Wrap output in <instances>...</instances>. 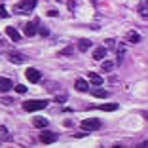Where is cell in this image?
<instances>
[{"instance_id":"obj_1","label":"cell","mask_w":148,"mask_h":148,"mask_svg":"<svg viewBox=\"0 0 148 148\" xmlns=\"http://www.w3.org/2000/svg\"><path fill=\"white\" fill-rule=\"evenodd\" d=\"M46 106H48V101H25L23 103V110H27V112H38Z\"/></svg>"},{"instance_id":"obj_2","label":"cell","mask_w":148,"mask_h":148,"mask_svg":"<svg viewBox=\"0 0 148 148\" xmlns=\"http://www.w3.org/2000/svg\"><path fill=\"white\" fill-rule=\"evenodd\" d=\"M36 0H19L17 6H15V12L17 13H31L32 10L36 8Z\"/></svg>"},{"instance_id":"obj_3","label":"cell","mask_w":148,"mask_h":148,"mask_svg":"<svg viewBox=\"0 0 148 148\" xmlns=\"http://www.w3.org/2000/svg\"><path fill=\"white\" fill-rule=\"evenodd\" d=\"M101 120H97V118H87V120H84L82 122V129L87 131V133H91V131H97L101 129Z\"/></svg>"},{"instance_id":"obj_4","label":"cell","mask_w":148,"mask_h":148,"mask_svg":"<svg viewBox=\"0 0 148 148\" xmlns=\"http://www.w3.org/2000/svg\"><path fill=\"white\" fill-rule=\"evenodd\" d=\"M25 76H27V80H29V82H32V84H36V82H40V80H42V72H40L38 69H29L25 72Z\"/></svg>"},{"instance_id":"obj_5","label":"cell","mask_w":148,"mask_h":148,"mask_svg":"<svg viewBox=\"0 0 148 148\" xmlns=\"http://www.w3.org/2000/svg\"><path fill=\"white\" fill-rule=\"evenodd\" d=\"M57 139H59V135H57V133H51V131H42V135H40V140H42L44 144H51V143H55Z\"/></svg>"},{"instance_id":"obj_6","label":"cell","mask_w":148,"mask_h":148,"mask_svg":"<svg viewBox=\"0 0 148 148\" xmlns=\"http://www.w3.org/2000/svg\"><path fill=\"white\" fill-rule=\"evenodd\" d=\"M36 32H38V19H34V21H29L25 25V34L27 36H34Z\"/></svg>"},{"instance_id":"obj_7","label":"cell","mask_w":148,"mask_h":148,"mask_svg":"<svg viewBox=\"0 0 148 148\" xmlns=\"http://www.w3.org/2000/svg\"><path fill=\"white\" fill-rule=\"evenodd\" d=\"M8 59H10L12 63H15V65H23V63H25V57H23L19 51H12V53L8 55Z\"/></svg>"},{"instance_id":"obj_8","label":"cell","mask_w":148,"mask_h":148,"mask_svg":"<svg viewBox=\"0 0 148 148\" xmlns=\"http://www.w3.org/2000/svg\"><path fill=\"white\" fill-rule=\"evenodd\" d=\"M12 87H13V82H12V80H10V78H2V76H0V91L6 93V91H10Z\"/></svg>"},{"instance_id":"obj_9","label":"cell","mask_w":148,"mask_h":148,"mask_svg":"<svg viewBox=\"0 0 148 148\" xmlns=\"http://www.w3.org/2000/svg\"><path fill=\"white\" fill-rule=\"evenodd\" d=\"M139 15L143 19H148V0H140V4H139Z\"/></svg>"},{"instance_id":"obj_10","label":"cell","mask_w":148,"mask_h":148,"mask_svg":"<svg viewBox=\"0 0 148 148\" xmlns=\"http://www.w3.org/2000/svg\"><path fill=\"white\" fill-rule=\"evenodd\" d=\"M74 87H76L78 91H89V84H87L84 78H78V80H76V82H74Z\"/></svg>"},{"instance_id":"obj_11","label":"cell","mask_w":148,"mask_h":148,"mask_svg":"<svg viewBox=\"0 0 148 148\" xmlns=\"http://www.w3.org/2000/svg\"><path fill=\"white\" fill-rule=\"evenodd\" d=\"M32 123H34V127H40V129H46L49 122L46 120V118H42V116H34V120H32Z\"/></svg>"},{"instance_id":"obj_12","label":"cell","mask_w":148,"mask_h":148,"mask_svg":"<svg viewBox=\"0 0 148 148\" xmlns=\"http://www.w3.org/2000/svg\"><path fill=\"white\" fill-rule=\"evenodd\" d=\"M89 46H91V40H87V38H80L78 40V51L86 53L87 49H89Z\"/></svg>"},{"instance_id":"obj_13","label":"cell","mask_w":148,"mask_h":148,"mask_svg":"<svg viewBox=\"0 0 148 148\" xmlns=\"http://www.w3.org/2000/svg\"><path fill=\"white\" fill-rule=\"evenodd\" d=\"M125 40H127V42H131V44H139L140 42V34H139V32H135V31H129L125 34Z\"/></svg>"},{"instance_id":"obj_14","label":"cell","mask_w":148,"mask_h":148,"mask_svg":"<svg viewBox=\"0 0 148 148\" xmlns=\"http://www.w3.org/2000/svg\"><path fill=\"white\" fill-rule=\"evenodd\" d=\"M6 34H8L10 40H13V42H19V40H21V34H19L13 27H8V29H6Z\"/></svg>"},{"instance_id":"obj_15","label":"cell","mask_w":148,"mask_h":148,"mask_svg":"<svg viewBox=\"0 0 148 148\" xmlns=\"http://www.w3.org/2000/svg\"><path fill=\"white\" fill-rule=\"evenodd\" d=\"M106 48H97L95 51H93V59H95V61H103V59H105L106 57Z\"/></svg>"},{"instance_id":"obj_16","label":"cell","mask_w":148,"mask_h":148,"mask_svg":"<svg viewBox=\"0 0 148 148\" xmlns=\"http://www.w3.org/2000/svg\"><path fill=\"white\" fill-rule=\"evenodd\" d=\"M91 95L97 97V99H108V97H110V91H106V89H101V87H99V89H93Z\"/></svg>"},{"instance_id":"obj_17","label":"cell","mask_w":148,"mask_h":148,"mask_svg":"<svg viewBox=\"0 0 148 148\" xmlns=\"http://www.w3.org/2000/svg\"><path fill=\"white\" fill-rule=\"evenodd\" d=\"M99 110H103V112H114V110H118V105L116 103H105V105H101Z\"/></svg>"},{"instance_id":"obj_18","label":"cell","mask_w":148,"mask_h":148,"mask_svg":"<svg viewBox=\"0 0 148 148\" xmlns=\"http://www.w3.org/2000/svg\"><path fill=\"white\" fill-rule=\"evenodd\" d=\"M87 76H89V82H93L95 86H101V84H103V76H99L97 72H89Z\"/></svg>"},{"instance_id":"obj_19","label":"cell","mask_w":148,"mask_h":148,"mask_svg":"<svg viewBox=\"0 0 148 148\" xmlns=\"http://www.w3.org/2000/svg\"><path fill=\"white\" fill-rule=\"evenodd\" d=\"M0 139H2V140H10V139H12V135L8 133V127H6V125H0Z\"/></svg>"},{"instance_id":"obj_20","label":"cell","mask_w":148,"mask_h":148,"mask_svg":"<svg viewBox=\"0 0 148 148\" xmlns=\"http://www.w3.org/2000/svg\"><path fill=\"white\" fill-rule=\"evenodd\" d=\"M112 69H114V63H112V61H106V59H103V66H101V70H105V72H110Z\"/></svg>"},{"instance_id":"obj_21","label":"cell","mask_w":148,"mask_h":148,"mask_svg":"<svg viewBox=\"0 0 148 148\" xmlns=\"http://www.w3.org/2000/svg\"><path fill=\"white\" fill-rule=\"evenodd\" d=\"M74 53V48L72 46H66L65 49H61V51H59V55H63V57H70Z\"/></svg>"},{"instance_id":"obj_22","label":"cell","mask_w":148,"mask_h":148,"mask_svg":"<svg viewBox=\"0 0 148 148\" xmlns=\"http://www.w3.org/2000/svg\"><path fill=\"white\" fill-rule=\"evenodd\" d=\"M13 87H15V91L21 93V95H23V93H27V87H25V86H21V84H17V86H13Z\"/></svg>"},{"instance_id":"obj_23","label":"cell","mask_w":148,"mask_h":148,"mask_svg":"<svg viewBox=\"0 0 148 148\" xmlns=\"http://www.w3.org/2000/svg\"><path fill=\"white\" fill-rule=\"evenodd\" d=\"M8 15H10V13L6 12V8H4V6H0V19H6Z\"/></svg>"},{"instance_id":"obj_24","label":"cell","mask_w":148,"mask_h":148,"mask_svg":"<svg viewBox=\"0 0 148 148\" xmlns=\"http://www.w3.org/2000/svg\"><path fill=\"white\" fill-rule=\"evenodd\" d=\"M66 6H69V10H70V12H74V8H76L78 4H76L74 0H69V2H66Z\"/></svg>"},{"instance_id":"obj_25","label":"cell","mask_w":148,"mask_h":148,"mask_svg":"<svg viewBox=\"0 0 148 148\" xmlns=\"http://www.w3.org/2000/svg\"><path fill=\"white\" fill-rule=\"evenodd\" d=\"M55 101L63 105V103H66V95H57V97H55Z\"/></svg>"},{"instance_id":"obj_26","label":"cell","mask_w":148,"mask_h":148,"mask_svg":"<svg viewBox=\"0 0 148 148\" xmlns=\"http://www.w3.org/2000/svg\"><path fill=\"white\" fill-rule=\"evenodd\" d=\"M38 32H40L42 36H48V34H49V31L46 29V27H40V29H38Z\"/></svg>"},{"instance_id":"obj_27","label":"cell","mask_w":148,"mask_h":148,"mask_svg":"<svg viewBox=\"0 0 148 148\" xmlns=\"http://www.w3.org/2000/svg\"><path fill=\"white\" fill-rule=\"evenodd\" d=\"M12 101L13 99H10V97H4V99H2V103H4V105H12Z\"/></svg>"},{"instance_id":"obj_28","label":"cell","mask_w":148,"mask_h":148,"mask_svg":"<svg viewBox=\"0 0 148 148\" xmlns=\"http://www.w3.org/2000/svg\"><path fill=\"white\" fill-rule=\"evenodd\" d=\"M48 15H49V17H55L57 12H55V10H51V12H48Z\"/></svg>"},{"instance_id":"obj_29","label":"cell","mask_w":148,"mask_h":148,"mask_svg":"<svg viewBox=\"0 0 148 148\" xmlns=\"http://www.w3.org/2000/svg\"><path fill=\"white\" fill-rule=\"evenodd\" d=\"M139 146H140V148H144V146H148V140H144V143H140V144H139Z\"/></svg>"},{"instance_id":"obj_30","label":"cell","mask_w":148,"mask_h":148,"mask_svg":"<svg viewBox=\"0 0 148 148\" xmlns=\"http://www.w3.org/2000/svg\"><path fill=\"white\" fill-rule=\"evenodd\" d=\"M143 116H144V120L148 122V112H143Z\"/></svg>"},{"instance_id":"obj_31","label":"cell","mask_w":148,"mask_h":148,"mask_svg":"<svg viewBox=\"0 0 148 148\" xmlns=\"http://www.w3.org/2000/svg\"><path fill=\"white\" fill-rule=\"evenodd\" d=\"M0 44H2V36H0Z\"/></svg>"},{"instance_id":"obj_32","label":"cell","mask_w":148,"mask_h":148,"mask_svg":"<svg viewBox=\"0 0 148 148\" xmlns=\"http://www.w3.org/2000/svg\"><path fill=\"white\" fill-rule=\"evenodd\" d=\"M57 2H63V0H57Z\"/></svg>"}]
</instances>
